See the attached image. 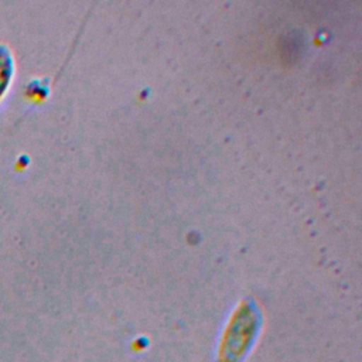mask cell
<instances>
[{"label": "cell", "instance_id": "6da1fadb", "mask_svg": "<svg viewBox=\"0 0 362 362\" xmlns=\"http://www.w3.org/2000/svg\"><path fill=\"white\" fill-rule=\"evenodd\" d=\"M16 72L14 55L7 44H0V100L7 95Z\"/></svg>", "mask_w": 362, "mask_h": 362}]
</instances>
